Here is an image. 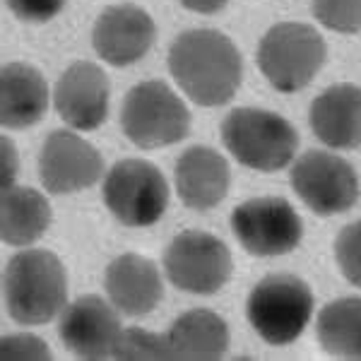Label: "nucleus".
Masks as SVG:
<instances>
[{"label":"nucleus","instance_id":"nucleus-1","mask_svg":"<svg viewBox=\"0 0 361 361\" xmlns=\"http://www.w3.org/2000/svg\"><path fill=\"white\" fill-rule=\"evenodd\" d=\"M169 73L197 106H222L241 87L243 61L226 34L190 29L169 49Z\"/></svg>","mask_w":361,"mask_h":361},{"label":"nucleus","instance_id":"nucleus-2","mask_svg":"<svg viewBox=\"0 0 361 361\" xmlns=\"http://www.w3.org/2000/svg\"><path fill=\"white\" fill-rule=\"evenodd\" d=\"M3 299L10 318L20 325L54 320L68 299V275L61 258L44 248L13 255L3 270Z\"/></svg>","mask_w":361,"mask_h":361},{"label":"nucleus","instance_id":"nucleus-3","mask_svg":"<svg viewBox=\"0 0 361 361\" xmlns=\"http://www.w3.org/2000/svg\"><path fill=\"white\" fill-rule=\"evenodd\" d=\"M222 142L238 164L263 173L284 169L299 149V135L284 116L253 106H238L226 114Z\"/></svg>","mask_w":361,"mask_h":361},{"label":"nucleus","instance_id":"nucleus-4","mask_svg":"<svg viewBox=\"0 0 361 361\" xmlns=\"http://www.w3.org/2000/svg\"><path fill=\"white\" fill-rule=\"evenodd\" d=\"M258 68L277 92L294 94L311 85L325 66L328 46L316 27L304 22H279L258 44Z\"/></svg>","mask_w":361,"mask_h":361},{"label":"nucleus","instance_id":"nucleus-5","mask_svg":"<svg viewBox=\"0 0 361 361\" xmlns=\"http://www.w3.org/2000/svg\"><path fill=\"white\" fill-rule=\"evenodd\" d=\"M313 313V294L301 277L267 275L253 287L246 304L250 328L272 347L299 340Z\"/></svg>","mask_w":361,"mask_h":361},{"label":"nucleus","instance_id":"nucleus-6","mask_svg":"<svg viewBox=\"0 0 361 361\" xmlns=\"http://www.w3.org/2000/svg\"><path fill=\"white\" fill-rule=\"evenodd\" d=\"M121 126L140 149L176 145L190 133V111L183 99L159 80L140 82L123 99Z\"/></svg>","mask_w":361,"mask_h":361},{"label":"nucleus","instance_id":"nucleus-7","mask_svg":"<svg viewBox=\"0 0 361 361\" xmlns=\"http://www.w3.org/2000/svg\"><path fill=\"white\" fill-rule=\"evenodd\" d=\"M104 205L126 226H152L169 207V183L147 159H121L104 176Z\"/></svg>","mask_w":361,"mask_h":361},{"label":"nucleus","instance_id":"nucleus-8","mask_svg":"<svg viewBox=\"0 0 361 361\" xmlns=\"http://www.w3.org/2000/svg\"><path fill=\"white\" fill-rule=\"evenodd\" d=\"M169 282L180 292L209 296L231 279L234 258L222 238L200 229L180 231L164 250Z\"/></svg>","mask_w":361,"mask_h":361},{"label":"nucleus","instance_id":"nucleus-9","mask_svg":"<svg viewBox=\"0 0 361 361\" xmlns=\"http://www.w3.org/2000/svg\"><path fill=\"white\" fill-rule=\"evenodd\" d=\"M231 231L255 258L287 255L304 238V222L284 197H250L231 212Z\"/></svg>","mask_w":361,"mask_h":361},{"label":"nucleus","instance_id":"nucleus-10","mask_svg":"<svg viewBox=\"0 0 361 361\" xmlns=\"http://www.w3.org/2000/svg\"><path fill=\"white\" fill-rule=\"evenodd\" d=\"M292 188L320 217L349 212L359 200V178L347 159L323 149H308L292 166Z\"/></svg>","mask_w":361,"mask_h":361},{"label":"nucleus","instance_id":"nucleus-11","mask_svg":"<svg viewBox=\"0 0 361 361\" xmlns=\"http://www.w3.org/2000/svg\"><path fill=\"white\" fill-rule=\"evenodd\" d=\"M104 173V159L92 142L73 130H54L39 154V178L54 195H70L94 185Z\"/></svg>","mask_w":361,"mask_h":361},{"label":"nucleus","instance_id":"nucleus-12","mask_svg":"<svg viewBox=\"0 0 361 361\" xmlns=\"http://www.w3.org/2000/svg\"><path fill=\"white\" fill-rule=\"evenodd\" d=\"M121 333H123V325L116 313V306L97 294L80 296L78 301L66 306L58 323L63 345L80 359L114 357Z\"/></svg>","mask_w":361,"mask_h":361},{"label":"nucleus","instance_id":"nucleus-13","mask_svg":"<svg viewBox=\"0 0 361 361\" xmlns=\"http://www.w3.org/2000/svg\"><path fill=\"white\" fill-rule=\"evenodd\" d=\"M154 39V20L147 10L130 3L106 8L97 17L94 29H92V46L97 56L116 68L137 63L152 49Z\"/></svg>","mask_w":361,"mask_h":361},{"label":"nucleus","instance_id":"nucleus-14","mask_svg":"<svg viewBox=\"0 0 361 361\" xmlns=\"http://www.w3.org/2000/svg\"><path fill=\"white\" fill-rule=\"evenodd\" d=\"M111 82L106 73L90 61L73 63L61 75L54 92L56 111L73 130H97L109 116Z\"/></svg>","mask_w":361,"mask_h":361},{"label":"nucleus","instance_id":"nucleus-15","mask_svg":"<svg viewBox=\"0 0 361 361\" xmlns=\"http://www.w3.org/2000/svg\"><path fill=\"white\" fill-rule=\"evenodd\" d=\"M176 193L185 207L195 212H207L217 207L229 193L231 171L224 154L205 145H193L180 152L176 161Z\"/></svg>","mask_w":361,"mask_h":361},{"label":"nucleus","instance_id":"nucleus-16","mask_svg":"<svg viewBox=\"0 0 361 361\" xmlns=\"http://www.w3.org/2000/svg\"><path fill=\"white\" fill-rule=\"evenodd\" d=\"M104 287L111 304L130 318L152 313L164 294L157 265L137 253H126L111 260V265L106 267Z\"/></svg>","mask_w":361,"mask_h":361},{"label":"nucleus","instance_id":"nucleus-17","mask_svg":"<svg viewBox=\"0 0 361 361\" xmlns=\"http://www.w3.org/2000/svg\"><path fill=\"white\" fill-rule=\"evenodd\" d=\"M308 123L325 147H361V87L342 82L320 92L311 104Z\"/></svg>","mask_w":361,"mask_h":361},{"label":"nucleus","instance_id":"nucleus-18","mask_svg":"<svg viewBox=\"0 0 361 361\" xmlns=\"http://www.w3.org/2000/svg\"><path fill=\"white\" fill-rule=\"evenodd\" d=\"M49 109V85L42 70L27 63H8L0 73V121L8 130L39 123Z\"/></svg>","mask_w":361,"mask_h":361},{"label":"nucleus","instance_id":"nucleus-19","mask_svg":"<svg viewBox=\"0 0 361 361\" xmlns=\"http://www.w3.org/2000/svg\"><path fill=\"white\" fill-rule=\"evenodd\" d=\"M171 359L214 361L229 349V325L222 316L207 308H193L173 320L166 333Z\"/></svg>","mask_w":361,"mask_h":361},{"label":"nucleus","instance_id":"nucleus-20","mask_svg":"<svg viewBox=\"0 0 361 361\" xmlns=\"http://www.w3.org/2000/svg\"><path fill=\"white\" fill-rule=\"evenodd\" d=\"M51 224V205L29 185H10L0 195V236L13 248L32 246Z\"/></svg>","mask_w":361,"mask_h":361},{"label":"nucleus","instance_id":"nucleus-21","mask_svg":"<svg viewBox=\"0 0 361 361\" xmlns=\"http://www.w3.org/2000/svg\"><path fill=\"white\" fill-rule=\"evenodd\" d=\"M318 342L330 357L361 359V296H342L320 311Z\"/></svg>","mask_w":361,"mask_h":361},{"label":"nucleus","instance_id":"nucleus-22","mask_svg":"<svg viewBox=\"0 0 361 361\" xmlns=\"http://www.w3.org/2000/svg\"><path fill=\"white\" fill-rule=\"evenodd\" d=\"M313 17L330 32H361V0H313Z\"/></svg>","mask_w":361,"mask_h":361},{"label":"nucleus","instance_id":"nucleus-23","mask_svg":"<svg viewBox=\"0 0 361 361\" xmlns=\"http://www.w3.org/2000/svg\"><path fill=\"white\" fill-rule=\"evenodd\" d=\"M116 359H171L166 335H154L142 328L123 330L114 349Z\"/></svg>","mask_w":361,"mask_h":361},{"label":"nucleus","instance_id":"nucleus-24","mask_svg":"<svg viewBox=\"0 0 361 361\" xmlns=\"http://www.w3.org/2000/svg\"><path fill=\"white\" fill-rule=\"evenodd\" d=\"M335 260L349 284L361 289V219L347 224L335 238Z\"/></svg>","mask_w":361,"mask_h":361},{"label":"nucleus","instance_id":"nucleus-25","mask_svg":"<svg viewBox=\"0 0 361 361\" xmlns=\"http://www.w3.org/2000/svg\"><path fill=\"white\" fill-rule=\"evenodd\" d=\"M0 357H3V361H46L51 359V352L46 342L37 335H5L3 342H0Z\"/></svg>","mask_w":361,"mask_h":361},{"label":"nucleus","instance_id":"nucleus-26","mask_svg":"<svg viewBox=\"0 0 361 361\" xmlns=\"http://www.w3.org/2000/svg\"><path fill=\"white\" fill-rule=\"evenodd\" d=\"M5 5L17 20L29 25H44L66 8V0H5Z\"/></svg>","mask_w":361,"mask_h":361},{"label":"nucleus","instance_id":"nucleus-27","mask_svg":"<svg viewBox=\"0 0 361 361\" xmlns=\"http://www.w3.org/2000/svg\"><path fill=\"white\" fill-rule=\"evenodd\" d=\"M17 176V149L8 137H3V188L15 185Z\"/></svg>","mask_w":361,"mask_h":361},{"label":"nucleus","instance_id":"nucleus-28","mask_svg":"<svg viewBox=\"0 0 361 361\" xmlns=\"http://www.w3.org/2000/svg\"><path fill=\"white\" fill-rule=\"evenodd\" d=\"M226 3H229V0H180V5H183L185 10L197 13V15H214V13H219V10H224Z\"/></svg>","mask_w":361,"mask_h":361}]
</instances>
